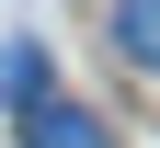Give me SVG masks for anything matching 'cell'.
I'll return each mask as SVG.
<instances>
[{
  "instance_id": "obj_1",
  "label": "cell",
  "mask_w": 160,
  "mask_h": 148,
  "mask_svg": "<svg viewBox=\"0 0 160 148\" xmlns=\"http://www.w3.org/2000/svg\"><path fill=\"white\" fill-rule=\"evenodd\" d=\"M23 125H34V148H103V125L80 114V103H46V91L23 103Z\"/></svg>"
},
{
  "instance_id": "obj_3",
  "label": "cell",
  "mask_w": 160,
  "mask_h": 148,
  "mask_svg": "<svg viewBox=\"0 0 160 148\" xmlns=\"http://www.w3.org/2000/svg\"><path fill=\"white\" fill-rule=\"evenodd\" d=\"M34 91H46V57L34 46H0V103H34Z\"/></svg>"
},
{
  "instance_id": "obj_2",
  "label": "cell",
  "mask_w": 160,
  "mask_h": 148,
  "mask_svg": "<svg viewBox=\"0 0 160 148\" xmlns=\"http://www.w3.org/2000/svg\"><path fill=\"white\" fill-rule=\"evenodd\" d=\"M114 46L160 69V0H114Z\"/></svg>"
}]
</instances>
